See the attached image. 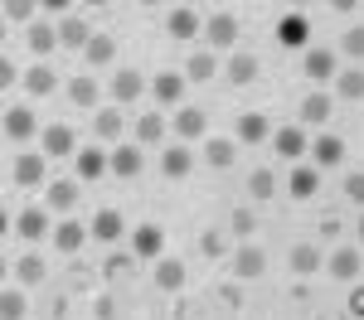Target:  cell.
Masks as SVG:
<instances>
[{"mask_svg":"<svg viewBox=\"0 0 364 320\" xmlns=\"http://www.w3.org/2000/svg\"><path fill=\"white\" fill-rule=\"evenodd\" d=\"M156 287L161 291H180L185 287V262L180 258H161L156 262Z\"/></svg>","mask_w":364,"mask_h":320,"instance_id":"obj_26","label":"cell"},{"mask_svg":"<svg viewBox=\"0 0 364 320\" xmlns=\"http://www.w3.org/2000/svg\"><path fill=\"white\" fill-rule=\"evenodd\" d=\"M267 136H272V121H267L262 112H243L238 116V141L243 145H257V141H267Z\"/></svg>","mask_w":364,"mask_h":320,"instance_id":"obj_17","label":"cell"},{"mask_svg":"<svg viewBox=\"0 0 364 320\" xmlns=\"http://www.w3.org/2000/svg\"><path fill=\"white\" fill-rule=\"evenodd\" d=\"M326 267H331V277H336V282H355V277L364 272V253H360V248H336Z\"/></svg>","mask_w":364,"mask_h":320,"instance_id":"obj_4","label":"cell"},{"mask_svg":"<svg viewBox=\"0 0 364 320\" xmlns=\"http://www.w3.org/2000/svg\"><path fill=\"white\" fill-rule=\"evenodd\" d=\"M252 78H257V58H252L248 49H238V54L228 58V83H233V87H248Z\"/></svg>","mask_w":364,"mask_h":320,"instance_id":"obj_23","label":"cell"},{"mask_svg":"<svg viewBox=\"0 0 364 320\" xmlns=\"http://www.w3.org/2000/svg\"><path fill=\"white\" fill-rule=\"evenodd\" d=\"M83 58L92 63V68H102V63H112V58H117V44L107 39V34H92V44L83 49Z\"/></svg>","mask_w":364,"mask_h":320,"instance_id":"obj_35","label":"cell"},{"mask_svg":"<svg viewBox=\"0 0 364 320\" xmlns=\"http://www.w3.org/2000/svg\"><path fill=\"white\" fill-rule=\"evenodd\" d=\"M34 131H39V121H34L29 107H10V112H5V136H10V141H29Z\"/></svg>","mask_w":364,"mask_h":320,"instance_id":"obj_16","label":"cell"},{"mask_svg":"<svg viewBox=\"0 0 364 320\" xmlns=\"http://www.w3.org/2000/svg\"><path fill=\"white\" fill-rule=\"evenodd\" d=\"M272 189H277V175L272 170H252L248 175V194L252 199H272Z\"/></svg>","mask_w":364,"mask_h":320,"instance_id":"obj_39","label":"cell"},{"mask_svg":"<svg viewBox=\"0 0 364 320\" xmlns=\"http://www.w3.org/2000/svg\"><path fill=\"white\" fill-rule=\"evenodd\" d=\"M340 54H345V58H355V63H360V58H364V29H350V34L340 39Z\"/></svg>","mask_w":364,"mask_h":320,"instance_id":"obj_42","label":"cell"},{"mask_svg":"<svg viewBox=\"0 0 364 320\" xmlns=\"http://www.w3.org/2000/svg\"><path fill=\"white\" fill-rule=\"evenodd\" d=\"M161 248H166V233L156 228V224H141V228L132 233V253H136V258H161Z\"/></svg>","mask_w":364,"mask_h":320,"instance_id":"obj_14","label":"cell"},{"mask_svg":"<svg viewBox=\"0 0 364 320\" xmlns=\"http://www.w3.org/2000/svg\"><path fill=\"white\" fill-rule=\"evenodd\" d=\"M44 155L58 160V155H78V141H73V126H44Z\"/></svg>","mask_w":364,"mask_h":320,"instance_id":"obj_10","label":"cell"},{"mask_svg":"<svg viewBox=\"0 0 364 320\" xmlns=\"http://www.w3.org/2000/svg\"><path fill=\"white\" fill-rule=\"evenodd\" d=\"M214 73H219L214 49H195V54H190V63H185V83H209Z\"/></svg>","mask_w":364,"mask_h":320,"instance_id":"obj_15","label":"cell"},{"mask_svg":"<svg viewBox=\"0 0 364 320\" xmlns=\"http://www.w3.org/2000/svg\"><path fill=\"white\" fill-rule=\"evenodd\" d=\"M345 194H350L355 204H364V170H350V175H345Z\"/></svg>","mask_w":364,"mask_h":320,"instance_id":"obj_46","label":"cell"},{"mask_svg":"<svg viewBox=\"0 0 364 320\" xmlns=\"http://www.w3.org/2000/svg\"><path fill=\"white\" fill-rule=\"evenodd\" d=\"M287 189H291L296 199H311V194L321 189V170H316V165H296L291 180H287Z\"/></svg>","mask_w":364,"mask_h":320,"instance_id":"obj_24","label":"cell"},{"mask_svg":"<svg viewBox=\"0 0 364 320\" xmlns=\"http://www.w3.org/2000/svg\"><path fill=\"white\" fill-rule=\"evenodd\" d=\"M331 112H336V97H331L326 87H316V92L301 97V121H306V126H326Z\"/></svg>","mask_w":364,"mask_h":320,"instance_id":"obj_1","label":"cell"},{"mask_svg":"<svg viewBox=\"0 0 364 320\" xmlns=\"http://www.w3.org/2000/svg\"><path fill=\"white\" fill-rule=\"evenodd\" d=\"M0 10H5V20H29V15H34L39 5H29V0H5Z\"/></svg>","mask_w":364,"mask_h":320,"instance_id":"obj_45","label":"cell"},{"mask_svg":"<svg viewBox=\"0 0 364 320\" xmlns=\"http://www.w3.org/2000/svg\"><path fill=\"white\" fill-rule=\"evenodd\" d=\"M311 160H316V170H321V165H326V170H331V165H340V160H345V141H340V136H331V131H321V136L311 141Z\"/></svg>","mask_w":364,"mask_h":320,"instance_id":"obj_7","label":"cell"},{"mask_svg":"<svg viewBox=\"0 0 364 320\" xmlns=\"http://www.w3.org/2000/svg\"><path fill=\"white\" fill-rule=\"evenodd\" d=\"M15 277H20L25 287L44 282V258H34V253H29V258H20V262H15Z\"/></svg>","mask_w":364,"mask_h":320,"instance_id":"obj_40","label":"cell"},{"mask_svg":"<svg viewBox=\"0 0 364 320\" xmlns=\"http://www.w3.org/2000/svg\"><path fill=\"white\" fill-rule=\"evenodd\" d=\"M228 224H233V233H238V238H252V228H257L252 209H233V219H228Z\"/></svg>","mask_w":364,"mask_h":320,"instance_id":"obj_43","label":"cell"},{"mask_svg":"<svg viewBox=\"0 0 364 320\" xmlns=\"http://www.w3.org/2000/svg\"><path fill=\"white\" fill-rule=\"evenodd\" d=\"M204 39H209V49H233V44H238V20H233V15H209Z\"/></svg>","mask_w":364,"mask_h":320,"instance_id":"obj_5","label":"cell"},{"mask_svg":"<svg viewBox=\"0 0 364 320\" xmlns=\"http://www.w3.org/2000/svg\"><path fill=\"white\" fill-rule=\"evenodd\" d=\"M83 238H87V228L68 219V224H58V228H54V248H58V253H78V248H83Z\"/></svg>","mask_w":364,"mask_h":320,"instance_id":"obj_31","label":"cell"},{"mask_svg":"<svg viewBox=\"0 0 364 320\" xmlns=\"http://www.w3.org/2000/svg\"><path fill=\"white\" fill-rule=\"evenodd\" d=\"M25 87H29V97H49V92L58 87V73L49 68V63H34V68L25 73Z\"/></svg>","mask_w":364,"mask_h":320,"instance_id":"obj_22","label":"cell"},{"mask_svg":"<svg viewBox=\"0 0 364 320\" xmlns=\"http://www.w3.org/2000/svg\"><path fill=\"white\" fill-rule=\"evenodd\" d=\"M306 78H316V83H336L340 78V63L331 49H306Z\"/></svg>","mask_w":364,"mask_h":320,"instance_id":"obj_9","label":"cell"},{"mask_svg":"<svg viewBox=\"0 0 364 320\" xmlns=\"http://www.w3.org/2000/svg\"><path fill=\"white\" fill-rule=\"evenodd\" d=\"M112 175L117 180H136L141 175V145L136 141H122L112 150Z\"/></svg>","mask_w":364,"mask_h":320,"instance_id":"obj_11","label":"cell"},{"mask_svg":"<svg viewBox=\"0 0 364 320\" xmlns=\"http://www.w3.org/2000/svg\"><path fill=\"white\" fill-rule=\"evenodd\" d=\"M29 49H34L39 58L54 54V49H58V29H54V25H44V20H34V25H29Z\"/></svg>","mask_w":364,"mask_h":320,"instance_id":"obj_30","label":"cell"},{"mask_svg":"<svg viewBox=\"0 0 364 320\" xmlns=\"http://www.w3.org/2000/svg\"><path fill=\"white\" fill-rule=\"evenodd\" d=\"M73 170H78V180H102V175H112V155H102L97 145H83L73 155Z\"/></svg>","mask_w":364,"mask_h":320,"instance_id":"obj_2","label":"cell"},{"mask_svg":"<svg viewBox=\"0 0 364 320\" xmlns=\"http://www.w3.org/2000/svg\"><path fill=\"white\" fill-rule=\"evenodd\" d=\"M161 170H166V180H185V175L195 170V155H190L185 145H166V155H161Z\"/></svg>","mask_w":364,"mask_h":320,"instance_id":"obj_19","label":"cell"},{"mask_svg":"<svg viewBox=\"0 0 364 320\" xmlns=\"http://www.w3.org/2000/svg\"><path fill=\"white\" fill-rule=\"evenodd\" d=\"M204 160H209V170H228V165L238 160V145L233 141H209L204 145Z\"/></svg>","mask_w":364,"mask_h":320,"instance_id":"obj_33","label":"cell"},{"mask_svg":"<svg viewBox=\"0 0 364 320\" xmlns=\"http://www.w3.org/2000/svg\"><path fill=\"white\" fill-rule=\"evenodd\" d=\"M166 29H170V39H195L199 29H204V20H199L195 10H170Z\"/></svg>","mask_w":364,"mask_h":320,"instance_id":"obj_25","label":"cell"},{"mask_svg":"<svg viewBox=\"0 0 364 320\" xmlns=\"http://www.w3.org/2000/svg\"><path fill=\"white\" fill-rule=\"evenodd\" d=\"M277 39L291 44V49H301V44H306V20H301V15H287V20L277 25Z\"/></svg>","mask_w":364,"mask_h":320,"instance_id":"obj_36","label":"cell"},{"mask_svg":"<svg viewBox=\"0 0 364 320\" xmlns=\"http://www.w3.org/2000/svg\"><path fill=\"white\" fill-rule=\"evenodd\" d=\"M336 92L345 102H364V68H345L336 78Z\"/></svg>","mask_w":364,"mask_h":320,"instance_id":"obj_32","label":"cell"},{"mask_svg":"<svg viewBox=\"0 0 364 320\" xmlns=\"http://www.w3.org/2000/svg\"><path fill=\"white\" fill-rule=\"evenodd\" d=\"M15 228H20V238H25V243H39V238L49 233V214H44V209H25Z\"/></svg>","mask_w":364,"mask_h":320,"instance_id":"obj_28","label":"cell"},{"mask_svg":"<svg viewBox=\"0 0 364 320\" xmlns=\"http://www.w3.org/2000/svg\"><path fill=\"white\" fill-rule=\"evenodd\" d=\"M272 145H277L282 160H296V155H306V150H311V141H306L301 126H282V131H272Z\"/></svg>","mask_w":364,"mask_h":320,"instance_id":"obj_8","label":"cell"},{"mask_svg":"<svg viewBox=\"0 0 364 320\" xmlns=\"http://www.w3.org/2000/svg\"><path fill=\"white\" fill-rule=\"evenodd\" d=\"M15 184L20 189L44 184V155H15Z\"/></svg>","mask_w":364,"mask_h":320,"instance_id":"obj_20","label":"cell"},{"mask_svg":"<svg viewBox=\"0 0 364 320\" xmlns=\"http://www.w3.org/2000/svg\"><path fill=\"white\" fill-rule=\"evenodd\" d=\"M97 92H102V87H97V78H73V83H68V97H73V107H97Z\"/></svg>","mask_w":364,"mask_h":320,"instance_id":"obj_34","label":"cell"},{"mask_svg":"<svg viewBox=\"0 0 364 320\" xmlns=\"http://www.w3.org/2000/svg\"><path fill=\"white\" fill-rule=\"evenodd\" d=\"M122 228H127V224H122V214H117V209H102V214L92 219V238H97V243H117Z\"/></svg>","mask_w":364,"mask_h":320,"instance_id":"obj_29","label":"cell"},{"mask_svg":"<svg viewBox=\"0 0 364 320\" xmlns=\"http://www.w3.org/2000/svg\"><path fill=\"white\" fill-rule=\"evenodd\" d=\"M107 92H112L117 107H127V102H136L141 92H146V78H141L136 68H117V78H112V87H107Z\"/></svg>","mask_w":364,"mask_h":320,"instance_id":"obj_3","label":"cell"},{"mask_svg":"<svg viewBox=\"0 0 364 320\" xmlns=\"http://www.w3.org/2000/svg\"><path fill=\"white\" fill-rule=\"evenodd\" d=\"M132 131H136V145H156L161 136H166V116H161V112H146V116H136V126H132Z\"/></svg>","mask_w":364,"mask_h":320,"instance_id":"obj_27","label":"cell"},{"mask_svg":"<svg viewBox=\"0 0 364 320\" xmlns=\"http://www.w3.org/2000/svg\"><path fill=\"white\" fill-rule=\"evenodd\" d=\"M321 267V248L316 243H296L291 248V272H316Z\"/></svg>","mask_w":364,"mask_h":320,"instance_id":"obj_38","label":"cell"},{"mask_svg":"<svg viewBox=\"0 0 364 320\" xmlns=\"http://www.w3.org/2000/svg\"><path fill=\"white\" fill-rule=\"evenodd\" d=\"M233 272H238L243 282H257V277L267 272V258H262V248H257V243H243V248L233 253Z\"/></svg>","mask_w":364,"mask_h":320,"instance_id":"obj_6","label":"cell"},{"mask_svg":"<svg viewBox=\"0 0 364 320\" xmlns=\"http://www.w3.org/2000/svg\"><path fill=\"white\" fill-rule=\"evenodd\" d=\"M170 126H175V136H180V141H199V136L209 131V121H204V112H199V107H180Z\"/></svg>","mask_w":364,"mask_h":320,"instance_id":"obj_12","label":"cell"},{"mask_svg":"<svg viewBox=\"0 0 364 320\" xmlns=\"http://www.w3.org/2000/svg\"><path fill=\"white\" fill-rule=\"evenodd\" d=\"M199 253H204V258H209V262H214V258H224V238H219V233L209 228V233H204V238H199Z\"/></svg>","mask_w":364,"mask_h":320,"instance_id":"obj_44","label":"cell"},{"mask_svg":"<svg viewBox=\"0 0 364 320\" xmlns=\"http://www.w3.org/2000/svg\"><path fill=\"white\" fill-rule=\"evenodd\" d=\"M0 83L15 87V63H10V58H0Z\"/></svg>","mask_w":364,"mask_h":320,"instance_id":"obj_47","label":"cell"},{"mask_svg":"<svg viewBox=\"0 0 364 320\" xmlns=\"http://www.w3.org/2000/svg\"><path fill=\"white\" fill-rule=\"evenodd\" d=\"M0 320H25V296H20L15 287L0 296Z\"/></svg>","mask_w":364,"mask_h":320,"instance_id":"obj_41","label":"cell"},{"mask_svg":"<svg viewBox=\"0 0 364 320\" xmlns=\"http://www.w3.org/2000/svg\"><path fill=\"white\" fill-rule=\"evenodd\" d=\"M360 243H364V219H360Z\"/></svg>","mask_w":364,"mask_h":320,"instance_id":"obj_48","label":"cell"},{"mask_svg":"<svg viewBox=\"0 0 364 320\" xmlns=\"http://www.w3.org/2000/svg\"><path fill=\"white\" fill-rule=\"evenodd\" d=\"M58 44H68V49H78V54H83L87 44H92V29H87L78 15H68V20H58Z\"/></svg>","mask_w":364,"mask_h":320,"instance_id":"obj_18","label":"cell"},{"mask_svg":"<svg viewBox=\"0 0 364 320\" xmlns=\"http://www.w3.org/2000/svg\"><path fill=\"white\" fill-rule=\"evenodd\" d=\"M49 204L54 209H73L78 204V184L73 180H49Z\"/></svg>","mask_w":364,"mask_h":320,"instance_id":"obj_37","label":"cell"},{"mask_svg":"<svg viewBox=\"0 0 364 320\" xmlns=\"http://www.w3.org/2000/svg\"><path fill=\"white\" fill-rule=\"evenodd\" d=\"M122 126H127V121H122L117 107H102V112L92 116V136H97V141H122Z\"/></svg>","mask_w":364,"mask_h":320,"instance_id":"obj_21","label":"cell"},{"mask_svg":"<svg viewBox=\"0 0 364 320\" xmlns=\"http://www.w3.org/2000/svg\"><path fill=\"white\" fill-rule=\"evenodd\" d=\"M151 97H156L161 107H175V102L185 97V73H156V83H151Z\"/></svg>","mask_w":364,"mask_h":320,"instance_id":"obj_13","label":"cell"}]
</instances>
